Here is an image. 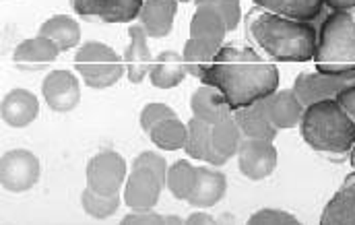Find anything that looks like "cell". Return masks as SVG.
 Listing matches in <instances>:
<instances>
[{
  "label": "cell",
  "mask_w": 355,
  "mask_h": 225,
  "mask_svg": "<svg viewBox=\"0 0 355 225\" xmlns=\"http://www.w3.org/2000/svg\"><path fill=\"white\" fill-rule=\"evenodd\" d=\"M200 83L217 87L232 110L261 101L279 89V69L248 46L225 44Z\"/></svg>",
  "instance_id": "6da1fadb"
},
{
  "label": "cell",
  "mask_w": 355,
  "mask_h": 225,
  "mask_svg": "<svg viewBox=\"0 0 355 225\" xmlns=\"http://www.w3.org/2000/svg\"><path fill=\"white\" fill-rule=\"evenodd\" d=\"M246 35L270 62L314 60L318 44V29L312 23L287 19L259 6L246 15Z\"/></svg>",
  "instance_id": "7a4b0ae2"
},
{
  "label": "cell",
  "mask_w": 355,
  "mask_h": 225,
  "mask_svg": "<svg viewBox=\"0 0 355 225\" xmlns=\"http://www.w3.org/2000/svg\"><path fill=\"white\" fill-rule=\"evenodd\" d=\"M302 139L320 153L343 155L355 145V122L335 99H320L304 110L300 122Z\"/></svg>",
  "instance_id": "3957f363"
},
{
  "label": "cell",
  "mask_w": 355,
  "mask_h": 225,
  "mask_svg": "<svg viewBox=\"0 0 355 225\" xmlns=\"http://www.w3.org/2000/svg\"><path fill=\"white\" fill-rule=\"evenodd\" d=\"M314 65L324 75L355 71V8L333 10L324 17L318 29Z\"/></svg>",
  "instance_id": "277c9868"
},
{
  "label": "cell",
  "mask_w": 355,
  "mask_h": 225,
  "mask_svg": "<svg viewBox=\"0 0 355 225\" xmlns=\"http://www.w3.org/2000/svg\"><path fill=\"white\" fill-rule=\"evenodd\" d=\"M168 161L157 151L139 153L132 163L124 186V203L130 209H153L166 188Z\"/></svg>",
  "instance_id": "5b68a950"
},
{
  "label": "cell",
  "mask_w": 355,
  "mask_h": 225,
  "mask_svg": "<svg viewBox=\"0 0 355 225\" xmlns=\"http://www.w3.org/2000/svg\"><path fill=\"white\" fill-rule=\"evenodd\" d=\"M75 67L91 89L114 87L124 76V58L103 42H85L75 54Z\"/></svg>",
  "instance_id": "8992f818"
},
{
  "label": "cell",
  "mask_w": 355,
  "mask_h": 225,
  "mask_svg": "<svg viewBox=\"0 0 355 225\" xmlns=\"http://www.w3.org/2000/svg\"><path fill=\"white\" fill-rule=\"evenodd\" d=\"M126 159L114 149L95 153L87 161V186L99 194H118L128 178Z\"/></svg>",
  "instance_id": "52a82bcc"
},
{
  "label": "cell",
  "mask_w": 355,
  "mask_h": 225,
  "mask_svg": "<svg viewBox=\"0 0 355 225\" xmlns=\"http://www.w3.org/2000/svg\"><path fill=\"white\" fill-rule=\"evenodd\" d=\"M40 159L27 149L6 151L0 159V184L4 190L21 194L40 180Z\"/></svg>",
  "instance_id": "ba28073f"
},
{
  "label": "cell",
  "mask_w": 355,
  "mask_h": 225,
  "mask_svg": "<svg viewBox=\"0 0 355 225\" xmlns=\"http://www.w3.org/2000/svg\"><path fill=\"white\" fill-rule=\"evenodd\" d=\"M355 87V71H345L337 75H324V73H302L293 83V91L308 108L314 101L337 97L341 91Z\"/></svg>",
  "instance_id": "9c48e42d"
},
{
  "label": "cell",
  "mask_w": 355,
  "mask_h": 225,
  "mask_svg": "<svg viewBox=\"0 0 355 225\" xmlns=\"http://www.w3.org/2000/svg\"><path fill=\"white\" fill-rule=\"evenodd\" d=\"M279 161V153L275 149V141L265 139H248L242 137L240 149H238V169L248 180H265L268 178Z\"/></svg>",
  "instance_id": "30bf717a"
},
{
  "label": "cell",
  "mask_w": 355,
  "mask_h": 225,
  "mask_svg": "<svg viewBox=\"0 0 355 225\" xmlns=\"http://www.w3.org/2000/svg\"><path fill=\"white\" fill-rule=\"evenodd\" d=\"M145 0H73L79 17L99 23H130L139 19Z\"/></svg>",
  "instance_id": "8fae6325"
},
{
  "label": "cell",
  "mask_w": 355,
  "mask_h": 225,
  "mask_svg": "<svg viewBox=\"0 0 355 225\" xmlns=\"http://www.w3.org/2000/svg\"><path fill=\"white\" fill-rule=\"evenodd\" d=\"M42 95L50 110L67 114L81 101V83L71 71H52L42 83Z\"/></svg>",
  "instance_id": "7c38bea8"
},
{
  "label": "cell",
  "mask_w": 355,
  "mask_h": 225,
  "mask_svg": "<svg viewBox=\"0 0 355 225\" xmlns=\"http://www.w3.org/2000/svg\"><path fill=\"white\" fill-rule=\"evenodd\" d=\"M128 35H130V42L122 58H124L128 81L137 85V83H143V78L151 73L155 58L149 50V35L143 29V25H130Z\"/></svg>",
  "instance_id": "4fadbf2b"
},
{
  "label": "cell",
  "mask_w": 355,
  "mask_h": 225,
  "mask_svg": "<svg viewBox=\"0 0 355 225\" xmlns=\"http://www.w3.org/2000/svg\"><path fill=\"white\" fill-rule=\"evenodd\" d=\"M40 114V99L27 89H10L0 103L2 122L10 128L29 126Z\"/></svg>",
  "instance_id": "5bb4252c"
},
{
  "label": "cell",
  "mask_w": 355,
  "mask_h": 225,
  "mask_svg": "<svg viewBox=\"0 0 355 225\" xmlns=\"http://www.w3.org/2000/svg\"><path fill=\"white\" fill-rule=\"evenodd\" d=\"M268 120L279 128H293L302 122L304 116V103L300 101V97L295 95L293 89H277L275 93H270L268 97L263 99Z\"/></svg>",
  "instance_id": "9a60e30c"
},
{
  "label": "cell",
  "mask_w": 355,
  "mask_h": 225,
  "mask_svg": "<svg viewBox=\"0 0 355 225\" xmlns=\"http://www.w3.org/2000/svg\"><path fill=\"white\" fill-rule=\"evenodd\" d=\"M60 54V48L42 35L29 38L25 42H21L15 52H12V62L17 69L21 71H40L46 65H52Z\"/></svg>",
  "instance_id": "2e32d148"
},
{
  "label": "cell",
  "mask_w": 355,
  "mask_h": 225,
  "mask_svg": "<svg viewBox=\"0 0 355 225\" xmlns=\"http://www.w3.org/2000/svg\"><path fill=\"white\" fill-rule=\"evenodd\" d=\"M190 110H192L194 118L209 122V124H217L234 114V110L227 103V99L223 97V93L217 87L205 85V83L194 89V93L190 97Z\"/></svg>",
  "instance_id": "e0dca14e"
},
{
  "label": "cell",
  "mask_w": 355,
  "mask_h": 225,
  "mask_svg": "<svg viewBox=\"0 0 355 225\" xmlns=\"http://www.w3.org/2000/svg\"><path fill=\"white\" fill-rule=\"evenodd\" d=\"M178 12V0H145L139 12V25L149 38L162 40L172 33Z\"/></svg>",
  "instance_id": "ac0fdd59"
},
{
  "label": "cell",
  "mask_w": 355,
  "mask_h": 225,
  "mask_svg": "<svg viewBox=\"0 0 355 225\" xmlns=\"http://www.w3.org/2000/svg\"><path fill=\"white\" fill-rule=\"evenodd\" d=\"M227 31H230L227 23L217 10L207 8V6H196V12L192 15V21H190V38L192 40L219 50L223 46Z\"/></svg>",
  "instance_id": "d6986e66"
},
{
  "label": "cell",
  "mask_w": 355,
  "mask_h": 225,
  "mask_svg": "<svg viewBox=\"0 0 355 225\" xmlns=\"http://www.w3.org/2000/svg\"><path fill=\"white\" fill-rule=\"evenodd\" d=\"M196 167H198V182L188 203L198 209L215 207L227 192V178L219 169L205 167V165H196Z\"/></svg>",
  "instance_id": "ffe728a7"
},
{
  "label": "cell",
  "mask_w": 355,
  "mask_h": 225,
  "mask_svg": "<svg viewBox=\"0 0 355 225\" xmlns=\"http://www.w3.org/2000/svg\"><path fill=\"white\" fill-rule=\"evenodd\" d=\"M234 118L242 131L244 137L248 139H265V141H275L279 128L268 120L263 99L254 101L250 106L234 110Z\"/></svg>",
  "instance_id": "44dd1931"
},
{
  "label": "cell",
  "mask_w": 355,
  "mask_h": 225,
  "mask_svg": "<svg viewBox=\"0 0 355 225\" xmlns=\"http://www.w3.org/2000/svg\"><path fill=\"white\" fill-rule=\"evenodd\" d=\"M322 225H355V172L329 201L320 217Z\"/></svg>",
  "instance_id": "7402d4cb"
},
{
  "label": "cell",
  "mask_w": 355,
  "mask_h": 225,
  "mask_svg": "<svg viewBox=\"0 0 355 225\" xmlns=\"http://www.w3.org/2000/svg\"><path fill=\"white\" fill-rule=\"evenodd\" d=\"M186 126H188V137H186V145H184L186 155L192 157V159H198V161H205L209 165L219 167L217 157L213 153V124L202 122V120L192 116Z\"/></svg>",
  "instance_id": "603a6c76"
},
{
  "label": "cell",
  "mask_w": 355,
  "mask_h": 225,
  "mask_svg": "<svg viewBox=\"0 0 355 225\" xmlns=\"http://www.w3.org/2000/svg\"><path fill=\"white\" fill-rule=\"evenodd\" d=\"M37 35L52 40L60 48V52H67V50H73V48L79 46L81 27H79L77 19H73L69 15H54V17H50L48 21L42 23Z\"/></svg>",
  "instance_id": "cb8c5ba5"
},
{
  "label": "cell",
  "mask_w": 355,
  "mask_h": 225,
  "mask_svg": "<svg viewBox=\"0 0 355 225\" xmlns=\"http://www.w3.org/2000/svg\"><path fill=\"white\" fill-rule=\"evenodd\" d=\"M259 8H265L268 12L295 19V21H308L312 23L314 19L320 17L324 0H254Z\"/></svg>",
  "instance_id": "d4e9b609"
},
{
  "label": "cell",
  "mask_w": 355,
  "mask_h": 225,
  "mask_svg": "<svg viewBox=\"0 0 355 225\" xmlns=\"http://www.w3.org/2000/svg\"><path fill=\"white\" fill-rule=\"evenodd\" d=\"M242 131L232 116H227L225 120L213 124V153L217 157V165H225L234 155H238L240 143H242Z\"/></svg>",
  "instance_id": "484cf974"
},
{
  "label": "cell",
  "mask_w": 355,
  "mask_h": 225,
  "mask_svg": "<svg viewBox=\"0 0 355 225\" xmlns=\"http://www.w3.org/2000/svg\"><path fill=\"white\" fill-rule=\"evenodd\" d=\"M188 75L186 71V65H184V58L182 54L178 52H162L155 62H153V69H151V85L157 87V89H172L178 87L184 76Z\"/></svg>",
  "instance_id": "4316f807"
},
{
  "label": "cell",
  "mask_w": 355,
  "mask_h": 225,
  "mask_svg": "<svg viewBox=\"0 0 355 225\" xmlns=\"http://www.w3.org/2000/svg\"><path fill=\"white\" fill-rule=\"evenodd\" d=\"M198 182V167L192 165L186 159H178L168 167V178H166V188L172 192V197L178 201H188L190 194L194 192Z\"/></svg>",
  "instance_id": "83f0119b"
},
{
  "label": "cell",
  "mask_w": 355,
  "mask_h": 225,
  "mask_svg": "<svg viewBox=\"0 0 355 225\" xmlns=\"http://www.w3.org/2000/svg\"><path fill=\"white\" fill-rule=\"evenodd\" d=\"M149 137H151L153 145L159 149H184L186 137H188V126L182 120H178V116L176 118H168V120H162L159 124H155L149 131Z\"/></svg>",
  "instance_id": "f1b7e54d"
},
{
  "label": "cell",
  "mask_w": 355,
  "mask_h": 225,
  "mask_svg": "<svg viewBox=\"0 0 355 225\" xmlns=\"http://www.w3.org/2000/svg\"><path fill=\"white\" fill-rule=\"evenodd\" d=\"M217 52H219L217 48H211V46L200 44V42H196V40L190 38L184 44V50H182V58H184V65H186L188 75L196 76L200 81L202 75L207 73V69L213 65Z\"/></svg>",
  "instance_id": "f546056e"
},
{
  "label": "cell",
  "mask_w": 355,
  "mask_h": 225,
  "mask_svg": "<svg viewBox=\"0 0 355 225\" xmlns=\"http://www.w3.org/2000/svg\"><path fill=\"white\" fill-rule=\"evenodd\" d=\"M120 194H99L91 188H85L81 192V205L83 211L93 219H107L112 217L118 209H120Z\"/></svg>",
  "instance_id": "4dcf8cb0"
},
{
  "label": "cell",
  "mask_w": 355,
  "mask_h": 225,
  "mask_svg": "<svg viewBox=\"0 0 355 225\" xmlns=\"http://www.w3.org/2000/svg\"><path fill=\"white\" fill-rule=\"evenodd\" d=\"M194 4H196V6H207V8L217 10V12L225 19L230 31H234V29L240 25V19H242L240 0H194Z\"/></svg>",
  "instance_id": "1f68e13d"
},
{
  "label": "cell",
  "mask_w": 355,
  "mask_h": 225,
  "mask_svg": "<svg viewBox=\"0 0 355 225\" xmlns=\"http://www.w3.org/2000/svg\"><path fill=\"white\" fill-rule=\"evenodd\" d=\"M168 118H176V112L168 103H147L139 116V122H141V128L145 133H149L155 124H159L162 120H168Z\"/></svg>",
  "instance_id": "d6a6232c"
},
{
  "label": "cell",
  "mask_w": 355,
  "mask_h": 225,
  "mask_svg": "<svg viewBox=\"0 0 355 225\" xmlns=\"http://www.w3.org/2000/svg\"><path fill=\"white\" fill-rule=\"evenodd\" d=\"M250 225H297L300 219L287 211H281V209H261L257 211L250 219Z\"/></svg>",
  "instance_id": "836d02e7"
},
{
  "label": "cell",
  "mask_w": 355,
  "mask_h": 225,
  "mask_svg": "<svg viewBox=\"0 0 355 225\" xmlns=\"http://www.w3.org/2000/svg\"><path fill=\"white\" fill-rule=\"evenodd\" d=\"M122 225H166V215L153 209H132V213L122 217Z\"/></svg>",
  "instance_id": "e575fe53"
},
{
  "label": "cell",
  "mask_w": 355,
  "mask_h": 225,
  "mask_svg": "<svg viewBox=\"0 0 355 225\" xmlns=\"http://www.w3.org/2000/svg\"><path fill=\"white\" fill-rule=\"evenodd\" d=\"M335 99L345 108V112L354 118V122H355V87H349V89L341 91Z\"/></svg>",
  "instance_id": "d590c367"
},
{
  "label": "cell",
  "mask_w": 355,
  "mask_h": 225,
  "mask_svg": "<svg viewBox=\"0 0 355 225\" xmlns=\"http://www.w3.org/2000/svg\"><path fill=\"white\" fill-rule=\"evenodd\" d=\"M186 224L188 225H209V224H217L209 213H202V211H198V213H192L188 219H186Z\"/></svg>",
  "instance_id": "8d00e7d4"
},
{
  "label": "cell",
  "mask_w": 355,
  "mask_h": 225,
  "mask_svg": "<svg viewBox=\"0 0 355 225\" xmlns=\"http://www.w3.org/2000/svg\"><path fill=\"white\" fill-rule=\"evenodd\" d=\"M324 4L333 10H343V8H355V0H324Z\"/></svg>",
  "instance_id": "74e56055"
},
{
  "label": "cell",
  "mask_w": 355,
  "mask_h": 225,
  "mask_svg": "<svg viewBox=\"0 0 355 225\" xmlns=\"http://www.w3.org/2000/svg\"><path fill=\"white\" fill-rule=\"evenodd\" d=\"M349 153H352V165H354V169H355V145L352 147V151H349Z\"/></svg>",
  "instance_id": "f35d334b"
},
{
  "label": "cell",
  "mask_w": 355,
  "mask_h": 225,
  "mask_svg": "<svg viewBox=\"0 0 355 225\" xmlns=\"http://www.w3.org/2000/svg\"><path fill=\"white\" fill-rule=\"evenodd\" d=\"M178 2H192V0H178Z\"/></svg>",
  "instance_id": "ab89813d"
}]
</instances>
